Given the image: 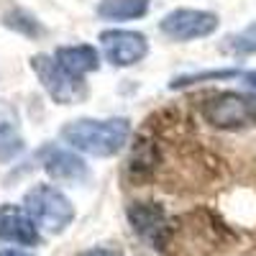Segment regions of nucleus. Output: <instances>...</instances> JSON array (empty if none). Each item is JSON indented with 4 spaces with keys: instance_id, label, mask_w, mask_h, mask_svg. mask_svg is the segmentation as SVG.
Segmentation results:
<instances>
[{
    "instance_id": "obj_8",
    "label": "nucleus",
    "mask_w": 256,
    "mask_h": 256,
    "mask_svg": "<svg viewBox=\"0 0 256 256\" xmlns=\"http://www.w3.org/2000/svg\"><path fill=\"white\" fill-rule=\"evenodd\" d=\"M41 164H44L46 174L62 182H80L88 177V164H84L80 156H74L67 148L59 146H46L41 152Z\"/></svg>"
},
{
    "instance_id": "obj_7",
    "label": "nucleus",
    "mask_w": 256,
    "mask_h": 256,
    "mask_svg": "<svg viewBox=\"0 0 256 256\" xmlns=\"http://www.w3.org/2000/svg\"><path fill=\"white\" fill-rule=\"evenodd\" d=\"M0 241L20 246H34L38 241L36 220L28 216V210L16 205H0Z\"/></svg>"
},
{
    "instance_id": "obj_13",
    "label": "nucleus",
    "mask_w": 256,
    "mask_h": 256,
    "mask_svg": "<svg viewBox=\"0 0 256 256\" xmlns=\"http://www.w3.org/2000/svg\"><path fill=\"white\" fill-rule=\"evenodd\" d=\"M226 52L230 54H238V56H246V54H256V20L251 26H246L244 31H238L236 36H230L226 41Z\"/></svg>"
},
{
    "instance_id": "obj_6",
    "label": "nucleus",
    "mask_w": 256,
    "mask_h": 256,
    "mask_svg": "<svg viewBox=\"0 0 256 256\" xmlns=\"http://www.w3.org/2000/svg\"><path fill=\"white\" fill-rule=\"evenodd\" d=\"M100 46L105 52V59L116 67H131V64L141 62L148 52V44L144 34L138 31H123V28H113V31H102L100 34Z\"/></svg>"
},
{
    "instance_id": "obj_5",
    "label": "nucleus",
    "mask_w": 256,
    "mask_h": 256,
    "mask_svg": "<svg viewBox=\"0 0 256 256\" xmlns=\"http://www.w3.org/2000/svg\"><path fill=\"white\" fill-rule=\"evenodd\" d=\"M159 28L174 41H192V38H205L218 28V16L208 10H192L180 8L162 18Z\"/></svg>"
},
{
    "instance_id": "obj_15",
    "label": "nucleus",
    "mask_w": 256,
    "mask_h": 256,
    "mask_svg": "<svg viewBox=\"0 0 256 256\" xmlns=\"http://www.w3.org/2000/svg\"><path fill=\"white\" fill-rule=\"evenodd\" d=\"M0 256H31V254L18 251V248H3V251H0Z\"/></svg>"
},
{
    "instance_id": "obj_1",
    "label": "nucleus",
    "mask_w": 256,
    "mask_h": 256,
    "mask_svg": "<svg viewBox=\"0 0 256 256\" xmlns=\"http://www.w3.org/2000/svg\"><path fill=\"white\" fill-rule=\"evenodd\" d=\"M131 136V123L126 118H80L62 128V141L90 156H113Z\"/></svg>"
},
{
    "instance_id": "obj_9",
    "label": "nucleus",
    "mask_w": 256,
    "mask_h": 256,
    "mask_svg": "<svg viewBox=\"0 0 256 256\" xmlns=\"http://www.w3.org/2000/svg\"><path fill=\"white\" fill-rule=\"evenodd\" d=\"M128 220H131L134 230L138 233L141 238L162 246L164 233H166V218H164V210L159 205L136 202V205L128 208Z\"/></svg>"
},
{
    "instance_id": "obj_16",
    "label": "nucleus",
    "mask_w": 256,
    "mask_h": 256,
    "mask_svg": "<svg viewBox=\"0 0 256 256\" xmlns=\"http://www.w3.org/2000/svg\"><path fill=\"white\" fill-rule=\"evenodd\" d=\"M244 80H248V84L256 90V72H248V74H244Z\"/></svg>"
},
{
    "instance_id": "obj_11",
    "label": "nucleus",
    "mask_w": 256,
    "mask_h": 256,
    "mask_svg": "<svg viewBox=\"0 0 256 256\" xmlns=\"http://www.w3.org/2000/svg\"><path fill=\"white\" fill-rule=\"evenodd\" d=\"M24 148V136L18 128V118L13 110L0 105V159H13Z\"/></svg>"
},
{
    "instance_id": "obj_12",
    "label": "nucleus",
    "mask_w": 256,
    "mask_h": 256,
    "mask_svg": "<svg viewBox=\"0 0 256 256\" xmlns=\"http://www.w3.org/2000/svg\"><path fill=\"white\" fill-rule=\"evenodd\" d=\"M148 10V0H100L98 13L108 20H128L141 18Z\"/></svg>"
},
{
    "instance_id": "obj_2",
    "label": "nucleus",
    "mask_w": 256,
    "mask_h": 256,
    "mask_svg": "<svg viewBox=\"0 0 256 256\" xmlns=\"http://www.w3.org/2000/svg\"><path fill=\"white\" fill-rule=\"evenodd\" d=\"M26 210L36 220V226L46 228L49 233H62L74 220L72 202L52 184H36L26 192Z\"/></svg>"
},
{
    "instance_id": "obj_14",
    "label": "nucleus",
    "mask_w": 256,
    "mask_h": 256,
    "mask_svg": "<svg viewBox=\"0 0 256 256\" xmlns=\"http://www.w3.org/2000/svg\"><path fill=\"white\" fill-rule=\"evenodd\" d=\"M80 256H118V254L105 251V248H92V251H84V254H80Z\"/></svg>"
},
{
    "instance_id": "obj_4",
    "label": "nucleus",
    "mask_w": 256,
    "mask_h": 256,
    "mask_svg": "<svg viewBox=\"0 0 256 256\" xmlns=\"http://www.w3.org/2000/svg\"><path fill=\"white\" fill-rule=\"evenodd\" d=\"M31 67L36 72V77L41 80L44 90L59 102V105H72L80 102L88 90H84V82L82 77H74L70 72H64L54 56H34L31 59Z\"/></svg>"
},
{
    "instance_id": "obj_10",
    "label": "nucleus",
    "mask_w": 256,
    "mask_h": 256,
    "mask_svg": "<svg viewBox=\"0 0 256 256\" xmlns=\"http://www.w3.org/2000/svg\"><path fill=\"white\" fill-rule=\"evenodd\" d=\"M54 59L56 64L64 70V72H70L74 77H82V74H88V72H95L100 67V56L92 46L88 44H74V46H59L54 52Z\"/></svg>"
},
{
    "instance_id": "obj_3",
    "label": "nucleus",
    "mask_w": 256,
    "mask_h": 256,
    "mask_svg": "<svg viewBox=\"0 0 256 256\" xmlns=\"http://www.w3.org/2000/svg\"><path fill=\"white\" fill-rule=\"evenodd\" d=\"M202 116L216 128H246L256 123V102L238 92H220L202 102Z\"/></svg>"
}]
</instances>
